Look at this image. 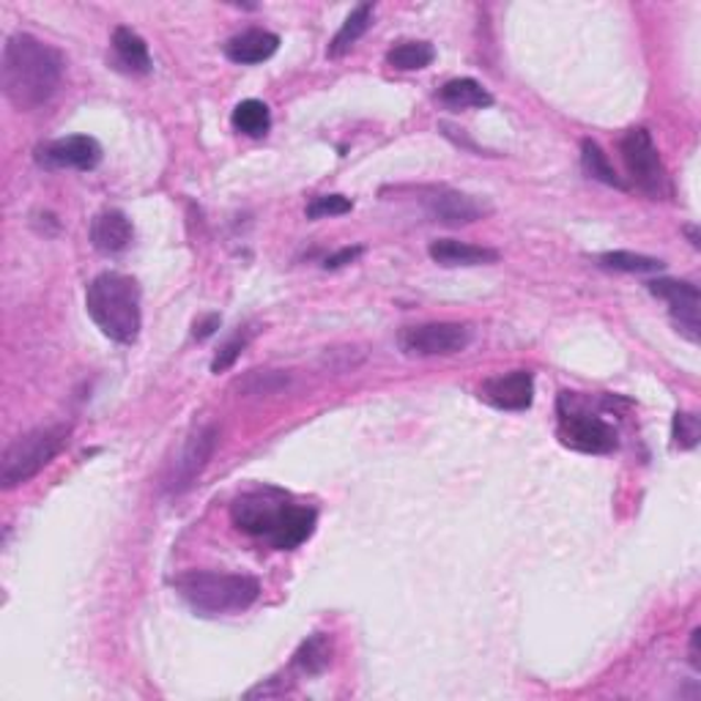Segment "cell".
I'll list each match as a JSON object with an SVG mask.
<instances>
[{
  "label": "cell",
  "instance_id": "6da1fadb",
  "mask_svg": "<svg viewBox=\"0 0 701 701\" xmlns=\"http://www.w3.org/2000/svg\"><path fill=\"white\" fill-rule=\"evenodd\" d=\"M64 66V55L59 50L31 33H14L3 47L0 88L17 110H39L59 91Z\"/></svg>",
  "mask_w": 701,
  "mask_h": 701
},
{
  "label": "cell",
  "instance_id": "7a4b0ae2",
  "mask_svg": "<svg viewBox=\"0 0 701 701\" xmlns=\"http://www.w3.org/2000/svg\"><path fill=\"white\" fill-rule=\"evenodd\" d=\"M85 310L102 334L116 343H135L140 334V285L121 272H102L85 290Z\"/></svg>",
  "mask_w": 701,
  "mask_h": 701
},
{
  "label": "cell",
  "instance_id": "3957f363",
  "mask_svg": "<svg viewBox=\"0 0 701 701\" xmlns=\"http://www.w3.org/2000/svg\"><path fill=\"white\" fill-rule=\"evenodd\" d=\"M173 586L195 612L209 617L247 612L261 595V584L253 575L211 573V570H192L179 575Z\"/></svg>",
  "mask_w": 701,
  "mask_h": 701
},
{
  "label": "cell",
  "instance_id": "277c9868",
  "mask_svg": "<svg viewBox=\"0 0 701 701\" xmlns=\"http://www.w3.org/2000/svg\"><path fill=\"white\" fill-rule=\"evenodd\" d=\"M70 425H47L14 438L0 458V486H3V491L33 480L70 444Z\"/></svg>",
  "mask_w": 701,
  "mask_h": 701
},
{
  "label": "cell",
  "instance_id": "5b68a950",
  "mask_svg": "<svg viewBox=\"0 0 701 701\" xmlns=\"http://www.w3.org/2000/svg\"><path fill=\"white\" fill-rule=\"evenodd\" d=\"M619 153H623V162L630 181L644 192V195H649L652 201L671 195L669 173H666L663 159H660L658 148H655L652 142V135H649L647 129H628L625 138L619 140Z\"/></svg>",
  "mask_w": 701,
  "mask_h": 701
},
{
  "label": "cell",
  "instance_id": "8992f818",
  "mask_svg": "<svg viewBox=\"0 0 701 701\" xmlns=\"http://www.w3.org/2000/svg\"><path fill=\"white\" fill-rule=\"evenodd\" d=\"M556 412H560L556 436L564 447L586 455H606L617 449V431L597 414L573 406L570 392H562Z\"/></svg>",
  "mask_w": 701,
  "mask_h": 701
},
{
  "label": "cell",
  "instance_id": "52a82bcc",
  "mask_svg": "<svg viewBox=\"0 0 701 701\" xmlns=\"http://www.w3.org/2000/svg\"><path fill=\"white\" fill-rule=\"evenodd\" d=\"M216 442H220V427L216 425H203L181 444V449L176 453V458L170 460L168 471L162 477V491L170 496L187 493L198 482V477L203 475V469L209 466L211 455H214Z\"/></svg>",
  "mask_w": 701,
  "mask_h": 701
},
{
  "label": "cell",
  "instance_id": "ba28073f",
  "mask_svg": "<svg viewBox=\"0 0 701 701\" xmlns=\"http://www.w3.org/2000/svg\"><path fill=\"white\" fill-rule=\"evenodd\" d=\"M471 343V329L464 323H419L397 334V346L406 357H455Z\"/></svg>",
  "mask_w": 701,
  "mask_h": 701
},
{
  "label": "cell",
  "instance_id": "9c48e42d",
  "mask_svg": "<svg viewBox=\"0 0 701 701\" xmlns=\"http://www.w3.org/2000/svg\"><path fill=\"white\" fill-rule=\"evenodd\" d=\"M290 504V496L277 491V488H261V491L242 493L231 507V518L242 532L253 538H269L272 529L277 527L285 507Z\"/></svg>",
  "mask_w": 701,
  "mask_h": 701
},
{
  "label": "cell",
  "instance_id": "30bf717a",
  "mask_svg": "<svg viewBox=\"0 0 701 701\" xmlns=\"http://www.w3.org/2000/svg\"><path fill=\"white\" fill-rule=\"evenodd\" d=\"M649 294L663 299L669 305L671 321L680 329V334H686L691 343H699V305L701 294L693 283L686 280H652L647 283Z\"/></svg>",
  "mask_w": 701,
  "mask_h": 701
},
{
  "label": "cell",
  "instance_id": "8fae6325",
  "mask_svg": "<svg viewBox=\"0 0 701 701\" xmlns=\"http://www.w3.org/2000/svg\"><path fill=\"white\" fill-rule=\"evenodd\" d=\"M36 162L47 170H94L102 162V146L88 135L50 140L36 148Z\"/></svg>",
  "mask_w": 701,
  "mask_h": 701
},
{
  "label": "cell",
  "instance_id": "7c38bea8",
  "mask_svg": "<svg viewBox=\"0 0 701 701\" xmlns=\"http://www.w3.org/2000/svg\"><path fill=\"white\" fill-rule=\"evenodd\" d=\"M480 397L501 412H527L534 401V379L527 370L496 375L480 386Z\"/></svg>",
  "mask_w": 701,
  "mask_h": 701
},
{
  "label": "cell",
  "instance_id": "4fadbf2b",
  "mask_svg": "<svg viewBox=\"0 0 701 701\" xmlns=\"http://www.w3.org/2000/svg\"><path fill=\"white\" fill-rule=\"evenodd\" d=\"M425 209L433 222H442V225H449V227L471 225V222L482 220V216L491 211L486 203L477 201L475 195H464V192H453V190H438L433 192V195H427Z\"/></svg>",
  "mask_w": 701,
  "mask_h": 701
},
{
  "label": "cell",
  "instance_id": "5bb4252c",
  "mask_svg": "<svg viewBox=\"0 0 701 701\" xmlns=\"http://www.w3.org/2000/svg\"><path fill=\"white\" fill-rule=\"evenodd\" d=\"M280 47V36L272 31H264V28H249V31L236 33L225 42V55L227 61L242 66H255L269 61L272 55Z\"/></svg>",
  "mask_w": 701,
  "mask_h": 701
},
{
  "label": "cell",
  "instance_id": "9a60e30c",
  "mask_svg": "<svg viewBox=\"0 0 701 701\" xmlns=\"http://www.w3.org/2000/svg\"><path fill=\"white\" fill-rule=\"evenodd\" d=\"M132 236V220L118 209L102 211V214H96L94 222H91V242H94V247L105 255H116L121 253V249H127Z\"/></svg>",
  "mask_w": 701,
  "mask_h": 701
},
{
  "label": "cell",
  "instance_id": "2e32d148",
  "mask_svg": "<svg viewBox=\"0 0 701 701\" xmlns=\"http://www.w3.org/2000/svg\"><path fill=\"white\" fill-rule=\"evenodd\" d=\"M316 521H318V516L312 507L294 504V501H290V504L285 507L280 521H277V527L272 529V534L266 540H269V543L275 545L277 551L299 549V545L312 534Z\"/></svg>",
  "mask_w": 701,
  "mask_h": 701
},
{
  "label": "cell",
  "instance_id": "e0dca14e",
  "mask_svg": "<svg viewBox=\"0 0 701 701\" xmlns=\"http://www.w3.org/2000/svg\"><path fill=\"white\" fill-rule=\"evenodd\" d=\"M431 258L444 269H458V266H486L499 261V253L491 247H477V244L458 242V238H436L431 244Z\"/></svg>",
  "mask_w": 701,
  "mask_h": 701
},
{
  "label": "cell",
  "instance_id": "ac0fdd59",
  "mask_svg": "<svg viewBox=\"0 0 701 701\" xmlns=\"http://www.w3.org/2000/svg\"><path fill=\"white\" fill-rule=\"evenodd\" d=\"M113 64L116 70L127 74H148L151 72V55H148V44L142 42L140 33L132 28H116L113 31Z\"/></svg>",
  "mask_w": 701,
  "mask_h": 701
},
{
  "label": "cell",
  "instance_id": "d6986e66",
  "mask_svg": "<svg viewBox=\"0 0 701 701\" xmlns=\"http://www.w3.org/2000/svg\"><path fill=\"white\" fill-rule=\"evenodd\" d=\"M438 99L442 105L453 107V110H469V107H491L493 96L482 88L477 79L471 77H460V79H449L442 91H438Z\"/></svg>",
  "mask_w": 701,
  "mask_h": 701
},
{
  "label": "cell",
  "instance_id": "ffe728a7",
  "mask_svg": "<svg viewBox=\"0 0 701 701\" xmlns=\"http://www.w3.org/2000/svg\"><path fill=\"white\" fill-rule=\"evenodd\" d=\"M373 11H375L373 3H359L357 9L346 17L340 31L334 33L332 44H329V55H332V59H340V55L349 53L353 44H357L359 39L370 31V25H373Z\"/></svg>",
  "mask_w": 701,
  "mask_h": 701
},
{
  "label": "cell",
  "instance_id": "44dd1931",
  "mask_svg": "<svg viewBox=\"0 0 701 701\" xmlns=\"http://www.w3.org/2000/svg\"><path fill=\"white\" fill-rule=\"evenodd\" d=\"M581 168H584V173L590 176V179L601 181V184L614 187V190H628L625 181L617 176V170H614V164L608 162L606 151H603L595 140L581 142Z\"/></svg>",
  "mask_w": 701,
  "mask_h": 701
},
{
  "label": "cell",
  "instance_id": "7402d4cb",
  "mask_svg": "<svg viewBox=\"0 0 701 701\" xmlns=\"http://www.w3.org/2000/svg\"><path fill=\"white\" fill-rule=\"evenodd\" d=\"M231 121L236 132L247 135V138H264V135L272 129V113L264 102L244 99L236 105Z\"/></svg>",
  "mask_w": 701,
  "mask_h": 701
},
{
  "label": "cell",
  "instance_id": "603a6c76",
  "mask_svg": "<svg viewBox=\"0 0 701 701\" xmlns=\"http://www.w3.org/2000/svg\"><path fill=\"white\" fill-rule=\"evenodd\" d=\"M433 59H436V50L427 42H401L386 53V64L401 72L425 70L433 64Z\"/></svg>",
  "mask_w": 701,
  "mask_h": 701
},
{
  "label": "cell",
  "instance_id": "cb8c5ba5",
  "mask_svg": "<svg viewBox=\"0 0 701 701\" xmlns=\"http://www.w3.org/2000/svg\"><path fill=\"white\" fill-rule=\"evenodd\" d=\"M329 660H332V641H329L327 636H321V633L307 638L299 647V652L294 655V666L307 677L321 675L329 666Z\"/></svg>",
  "mask_w": 701,
  "mask_h": 701
},
{
  "label": "cell",
  "instance_id": "d4e9b609",
  "mask_svg": "<svg viewBox=\"0 0 701 701\" xmlns=\"http://www.w3.org/2000/svg\"><path fill=\"white\" fill-rule=\"evenodd\" d=\"M603 269L612 272H628V275H655V272H663V261L652 258V255L641 253H628V249H617V253H603L601 258Z\"/></svg>",
  "mask_w": 701,
  "mask_h": 701
},
{
  "label": "cell",
  "instance_id": "484cf974",
  "mask_svg": "<svg viewBox=\"0 0 701 701\" xmlns=\"http://www.w3.org/2000/svg\"><path fill=\"white\" fill-rule=\"evenodd\" d=\"M671 438H675L677 449H693L701 438L699 417L691 412H677L671 422Z\"/></svg>",
  "mask_w": 701,
  "mask_h": 701
},
{
  "label": "cell",
  "instance_id": "4316f807",
  "mask_svg": "<svg viewBox=\"0 0 701 701\" xmlns=\"http://www.w3.org/2000/svg\"><path fill=\"white\" fill-rule=\"evenodd\" d=\"M353 209L351 198L346 195H318L307 203V220H323V216H340L349 214Z\"/></svg>",
  "mask_w": 701,
  "mask_h": 701
},
{
  "label": "cell",
  "instance_id": "83f0119b",
  "mask_svg": "<svg viewBox=\"0 0 701 701\" xmlns=\"http://www.w3.org/2000/svg\"><path fill=\"white\" fill-rule=\"evenodd\" d=\"M247 343H249V334H242V332H238L236 338L227 340V343L220 349V353L214 357V362H211V370H214V373H222V370L231 368V364L238 359V353L247 349Z\"/></svg>",
  "mask_w": 701,
  "mask_h": 701
},
{
  "label": "cell",
  "instance_id": "f1b7e54d",
  "mask_svg": "<svg viewBox=\"0 0 701 701\" xmlns=\"http://www.w3.org/2000/svg\"><path fill=\"white\" fill-rule=\"evenodd\" d=\"M359 255H362V247H346V249H340V253L329 255L327 264H323V269H340V266L353 264V261H357Z\"/></svg>",
  "mask_w": 701,
  "mask_h": 701
},
{
  "label": "cell",
  "instance_id": "f546056e",
  "mask_svg": "<svg viewBox=\"0 0 701 701\" xmlns=\"http://www.w3.org/2000/svg\"><path fill=\"white\" fill-rule=\"evenodd\" d=\"M220 329V316H206L203 321H195V338L198 340H206L209 334H214Z\"/></svg>",
  "mask_w": 701,
  "mask_h": 701
},
{
  "label": "cell",
  "instance_id": "4dcf8cb0",
  "mask_svg": "<svg viewBox=\"0 0 701 701\" xmlns=\"http://www.w3.org/2000/svg\"><path fill=\"white\" fill-rule=\"evenodd\" d=\"M699 638H701V630L697 628L691 633V666L693 669H701V660H699Z\"/></svg>",
  "mask_w": 701,
  "mask_h": 701
},
{
  "label": "cell",
  "instance_id": "1f68e13d",
  "mask_svg": "<svg viewBox=\"0 0 701 701\" xmlns=\"http://www.w3.org/2000/svg\"><path fill=\"white\" fill-rule=\"evenodd\" d=\"M686 231H688V236H691V244H693V247L699 249L701 244H699V233H697V227H686Z\"/></svg>",
  "mask_w": 701,
  "mask_h": 701
}]
</instances>
